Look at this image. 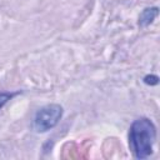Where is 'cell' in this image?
Masks as SVG:
<instances>
[{
	"mask_svg": "<svg viewBox=\"0 0 160 160\" xmlns=\"http://www.w3.org/2000/svg\"><path fill=\"white\" fill-rule=\"evenodd\" d=\"M156 140V126L149 118H139L129 129V146L136 159H148Z\"/></svg>",
	"mask_w": 160,
	"mask_h": 160,
	"instance_id": "1",
	"label": "cell"
},
{
	"mask_svg": "<svg viewBox=\"0 0 160 160\" xmlns=\"http://www.w3.org/2000/svg\"><path fill=\"white\" fill-rule=\"evenodd\" d=\"M64 109L59 104H48L40 108L32 120V128L38 132H46L55 128L62 118Z\"/></svg>",
	"mask_w": 160,
	"mask_h": 160,
	"instance_id": "2",
	"label": "cell"
},
{
	"mask_svg": "<svg viewBox=\"0 0 160 160\" xmlns=\"http://www.w3.org/2000/svg\"><path fill=\"white\" fill-rule=\"evenodd\" d=\"M159 15V9L158 6H152V8H145L142 10V12L139 16V25L141 28H146L149 26Z\"/></svg>",
	"mask_w": 160,
	"mask_h": 160,
	"instance_id": "3",
	"label": "cell"
},
{
	"mask_svg": "<svg viewBox=\"0 0 160 160\" xmlns=\"http://www.w3.org/2000/svg\"><path fill=\"white\" fill-rule=\"evenodd\" d=\"M19 92H8V91H1L0 92V110L14 98L16 96Z\"/></svg>",
	"mask_w": 160,
	"mask_h": 160,
	"instance_id": "4",
	"label": "cell"
},
{
	"mask_svg": "<svg viewBox=\"0 0 160 160\" xmlns=\"http://www.w3.org/2000/svg\"><path fill=\"white\" fill-rule=\"evenodd\" d=\"M144 82L146 84V85H150V86H152V85H158L159 84V76H156V75H146L145 78H144Z\"/></svg>",
	"mask_w": 160,
	"mask_h": 160,
	"instance_id": "5",
	"label": "cell"
}]
</instances>
